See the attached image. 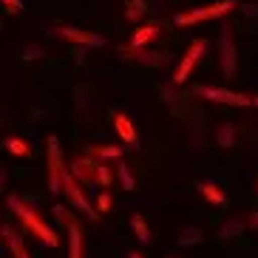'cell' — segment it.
<instances>
[{
    "instance_id": "6da1fadb",
    "label": "cell",
    "mask_w": 258,
    "mask_h": 258,
    "mask_svg": "<svg viewBox=\"0 0 258 258\" xmlns=\"http://www.w3.org/2000/svg\"><path fill=\"white\" fill-rule=\"evenodd\" d=\"M6 205H9V210L15 213L17 219L23 221L26 227L31 230V233L37 235L40 241L46 244V247H57V244H60V235L54 233L51 227H48L46 221L40 219L37 213H34V207L29 205V202H26V199H20V196H9L6 199Z\"/></svg>"
},
{
    "instance_id": "7a4b0ae2",
    "label": "cell",
    "mask_w": 258,
    "mask_h": 258,
    "mask_svg": "<svg viewBox=\"0 0 258 258\" xmlns=\"http://www.w3.org/2000/svg\"><path fill=\"white\" fill-rule=\"evenodd\" d=\"M235 6H238L235 0H216L210 6H199V9H190V12L176 15L173 23L176 26H193V23H205V20H219V17H227Z\"/></svg>"
},
{
    "instance_id": "3957f363",
    "label": "cell",
    "mask_w": 258,
    "mask_h": 258,
    "mask_svg": "<svg viewBox=\"0 0 258 258\" xmlns=\"http://www.w3.org/2000/svg\"><path fill=\"white\" fill-rule=\"evenodd\" d=\"M196 94L202 99L219 102V105H233V108H258V94H235L230 88H213V85H196Z\"/></svg>"
},
{
    "instance_id": "277c9868",
    "label": "cell",
    "mask_w": 258,
    "mask_h": 258,
    "mask_svg": "<svg viewBox=\"0 0 258 258\" xmlns=\"http://www.w3.org/2000/svg\"><path fill=\"white\" fill-rule=\"evenodd\" d=\"M62 193H66V199L71 202V207H77V210L83 213L88 221H97L99 219V213L97 207L88 202V196H85V190L77 184V176L71 173L69 167H66V173H62Z\"/></svg>"
},
{
    "instance_id": "5b68a950",
    "label": "cell",
    "mask_w": 258,
    "mask_h": 258,
    "mask_svg": "<svg viewBox=\"0 0 258 258\" xmlns=\"http://www.w3.org/2000/svg\"><path fill=\"white\" fill-rule=\"evenodd\" d=\"M205 51H207V40H193V43H190L187 51H184V57H182V62H179L176 71H173V85H184V83H187V77L193 74V69L202 62Z\"/></svg>"
},
{
    "instance_id": "8992f818",
    "label": "cell",
    "mask_w": 258,
    "mask_h": 258,
    "mask_svg": "<svg viewBox=\"0 0 258 258\" xmlns=\"http://www.w3.org/2000/svg\"><path fill=\"white\" fill-rule=\"evenodd\" d=\"M219 62H221L224 77H227V80H233L235 71H238V48H235L233 34H230L227 26L221 29V37H219Z\"/></svg>"
},
{
    "instance_id": "52a82bcc",
    "label": "cell",
    "mask_w": 258,
    "mask_h": 258,
    "mask_svg": "<svg viewBox=\"0 0 258 258\" xmlns=\"http://www.w3.org/2000/svg\"><path fill=\"white\" fill-rule=\"evenodd\" d=\"M62 173H66V165H62L60 142L57 137H48V190L51 193H62Z\"/></svg>"
},
{
    "instance_id": "ba28073f",
    "label": "cell",
    "mask_w": 258,
    "mask_h": 258,
    "mask_svg": "<svg viewBox=\"0 0 258 258\" xmlns=\"http://www.w3.org/2000/svg\"><path fill=\"white\" fill-rule=\"evenodd\" d=\"M57 34L66 37V40H71V43H77V46H85V48H102L105 46V37H102V34L85 31V29H74V26H60Z\"/></svg>"
},
{
    "instance_id": "9c48e42d",
    "label": "cell",
    "mask_w": 258,
    "mask_h": 258,
    "mask_svg": "<svg viewBox=\"0 0 258 258\" xmlns=\"http://www.w3.org/2000/svg\"><path fill=\"white\" fill-rule=\"evenodd\" d=\"M97 167H99L97 159L85 156V159H74V162H71L69 170L80 179V184H97Z\"/></svg>"
},
{
    "instance_id": "30bf717a",
    "label": "cell",
    "mask_w": 258,
    "mask_h": 258,
    "mask_svg": "<svg viewBox=\"0 0 258 258\" xmlns=\"http://www.w3.org/2000/svg\"><path fill=\"white\" fill-rule=\"evenodd\" d=\"M114 128H116V137L128 145V148H134V145L139 142V134H137V128H134V122H131L128 114H116L114 116Z\"/></svg>"
},
{
    "instance_id": "8fae6325",
    "label": "cell",
    "mask_w": 258,
    "mask_h": 258,
    "mask_svg": "<svg viewBox=\"0 0 258 258\" xmlns=\"http://www.w3.org/2000/svg\"><path fill=\"white\" fill-rule=\"evenodd\" d=\"M159 37V26H139L137 31H134V37H131V46H128V54H134V51H139V48H145L151 40H156Z\"/></svg>"
},
{
    "instance_id": "7c38bea8",
    "label": "cell",
    "mask_w": 258,
    "mask_h": 258,
    "mask_svg": "<svg viewBox=\"0 0 258 258\" xmlns=\"http://www.w3.org/2000/svg\"><path fill=\"white\" fill-rule=\"evenodd\" d=\"M3 241H6V247L12 250V255H15V258H31L29 252H26L23 235L17 233V230H12L9 224H3Z\"/></svg>"
},
{
    "instance_id": "4fadbf2b",
    "label": "cell",
    "mask_w": 258,
    "mask_h": 258,
    "mask_svg": "<svg viewBox=\"0 0 258 258\" xmlns=\"http://www.w3.org/2000/svg\"><path fill=\"white\" fill-rule=\"evenodd\" d=\"M122 153H125V145H94V148H88V156L97 162L122 159Z\"/></svg>"
},
{
    "instance_id": "5bb4252c",
    "label": "cell",
    "mask_w": 258,
    "mask_h": 258,
    "mask_svg": "<svg viewBox=\"0 0 258 258\" xmlns=\"http://www.w3.org/2000/svg\"><path fill=\"white\" fill-rule=\"evenodd\" d=\"M83 230H80V224H77V219H71L69 224V258H83Z\"/></svg>"
},
{
    "instance_id": "9a60e30c",
    "label": "cell",
    "mask_w": 258,
    "mask_h": 258,
    "mask_svg": "<svg viewBox=\"0 0 258 258\" xmlns=\"http://www.w3.org/2000/svg\"><path fill=\"white\" fill-rule=\"evenodd\" d=\"M3 148H6L12 156H20V159H29L31 153H34V148H31L26 139H20V137H6L3 139Z\"/></svg>"
},
{
    "instance_id": "2e32d148",
    "label": "cell",
    "mask_w": 258,
    "mask_h": 258,
    "mask_svg": "<svg viewBox=\"0 0 258 258\" xmlns=\"http://www.w3.org/2000/svg\"><path fill=\"white\" fill-rule=\"evenodd\" d=\"M199 193H202L210 205H219V207L227 205V193H224L216 182H202V184H199Z\"/></svg>"
},
{
    "instance_id": "e0dca14e",
    "label": "cell",
    "mask_w": 258,
    "mask_h": 258,
    "mask_svg": "<svg viewBox=\"0 0 258 258\" xmlns=\"http://www.w3.org/2000/svg\"><path fill=\"white\" fill-rule=\"evenodd\" d=\"M235 137H238V128H235L233 122H224V125L216 131V145H221V148H233Z\"/></svg>"
},
{
    "instance_id": "ac0fdd59",
    "label": "cell",
    "mask_w": 258,
    "mask_h": 258,
    "mask_svg": "<svg viewBox=\"0 0 258 258\" xmlns=\"http://www.w3.org/2000/svg\"><path fill=\"white\" fill-rule=\"evenodd\" d=\"M244 227H250V221H244V219H238V216H233V219H227L224 224H221L219 238H233V235L244 233Z\"/></svg>"
},
{
    "instance_id": "d6986e66",
    "label": "cell",
    "mask_w": 258,
    "mask_h": 258,
    "mask_svg": "<svg viewBox=\"0 0 258 258\" xmlns=\"http://www.w3.org/2000/svg\"><path fill=\"white\" fill-rule=\"evenodd\" d=\"M145 15H148V0H128V3H125V20L137 23Z\"/></svg>"
},
{
    "instance_id": "ffe728a7",
    "label": "cell",
    "mask_w": 258,
    "mask_h": 258,
    "mask_svg": "<svg viewBox=\"0 0 258 258\" xmlns=\"http://www.w3.org/2000/svg\"><path fill=\"white\" fill-rule=\"evenodd\" d=\"M131 227H134V233H137V238H139V244H151L153 241V235H151V227H148V221L142 219V216H134L131 219Z\"/></svg>"
},
{
    "instance_id": "44dd1931",
    "label": "cell",
    "mask_w": 258,
    "mask_h": 258,
    "mask_svg": "<svg viewBox=\"0 0 258 258\" xmlns=\"http://www.w3.org/2000/svg\"><path fill=\"white\" fill-rule=\"evenodd\" d=\"M179 247H190V244H202V230L199 227H182L179 238H176Z\"/></svg>"
},
{
    "instance_id": "7402d4cb",
    "label": "cell",
    "mask_w": 258,
    "mask_h": 258,
    "mask_svg": "<svg viewBox=\"0 0 258 258\" xmlns=\"http://www.w3.org/2000/svg\"><path fill=\"white\" fill-rule=\"evenodd\" d=\"M111 182H114V170H111L105 162H99V167H97V187L108 190V187H111Z\"/></svg>"
},
{
    "instance_id": "603a6c76",
    "label": "cell",
    "mask_w": 258,
    "mask_h": 258,
    "mask_svg": "<svg viewBox=\"0 0 258 258\" xmlns=\"http://www.w3.org/2000/svg\"><path fill=\"white\" fill-rule=\"evenodd\" d=\"M116 176H119V182L125 190H137V182H134V173H131L128 165H116Z\"/></svg>"
},
{
    "instance_id": "cb8c5ba5",
    "label": "cell",
    "mask_w": 258,
    "mask_h": 258,
    "mask_svg": "<svg viewBox=\"0 0 258 258\" xmlns=\"http://www.w3.org/2000/svg\"><path fill=\"white\" fill-rule=\"evenodd\" d=\"M111 205H114L111 193H108V190H99V196H97V213H108V210H111Z\"/></svg>"
},
{
    "instance_id": "d4e9b609",
    "label": "cell",
    "mask_w": 258,
    "mask_h": 258,
    "mask_svg": "<svg viewBox=\"0 0 258 258\" xmlns=\"http://www.w3.org/2000/svg\"><path fill=\"white\" fill-rule=\"evenodd\" d=\"M0 3H3V9H6L9 15H20L23 12V3L20 0H0Z\"/></svg>"
},
{
    "instance_id": "484cf974",
    "label": "cell",
    "mask_w": 258,
    "mask_h": 258,
    "mask_svg": "<svg viewBox=\"0 0 258 258\" xmlns=\"http://www.w3.org/2000/svg\"><path fill=\"white\" fill-rule=\"evenodd\" d=\"M43 57V48H37V46H29L26 48V54H23V60L29 62V60H40Z\"/></svg>"
},
{
    "instance_id": "4316f807",
    "label": "cell",
    "mask_w": 258,
    "mask_h": 258,
    "mask_svg": "<svg viewBox=\"0 0 258 258\" xmlns=\"http://www.w3.org/2000/svg\"><path fill=\"white\" fill-rule=\"evenodd\" d=\"M142 62H148V66H159V62H165V57H159V54H148V57H139Z\"/></svg>"
},
{
    "instance_id": "83f0119b",
    "label": "cell",
    "mask_w": 258,
    "mask_h": 258,
    "mask_svg": "<svg viewBox=\"0 0 258 258\" xmlns=\"http://www.w3.org/2000/svg\"><path fill=\"white\" fill-rule=\"evenodd\" d=\"M244 12H247L250 17H255V15H258V9H255V6H244Z\"/></svg>"
},
{
    "instance_id": "f1b7e54d",
    "label": "cell",
    "mask_w": 258,
    "mask_h": 258,
    "mask_svg": "<svg viewBox=\"0 0 258 258\" xmlns=\"http://www.w3.org/2000/svg\"><path fill=\"white\" fill-rule=\"evenodd\" d=\"M250 227H252V230H258V213H255V216L250 219Z\"/></svg>"
},
{
    "instance_id": "f546056e",
    "label": "cell",
    "mask_w": 258,
    "mask_h": 258,
    "mask_svg": "<svg viewBox=\"0 0 258 258\" xmlns=\"http://www.w3.org/2000/svg\"><path fill=\"white\" fill-rule=\"evenodd\" d=\"M128 258H142V255H139L137 250H131V252H128Z\"/></svg>"
},
{
    "instance_id": "4dcf8cb0",
    "label": "cell",
    "mask_w": 258,
    "mask_h": 258,
    "mask_svg": "<svg viewBox=\"0 0 258 258\" xmlns=\"http://www.w3.org/2000/svg\"><path fill=\"white\" fill-rule=\"evenodd\" d=\"M167 258H179V255H176V252H170V255H167Z\"/></svg>"
}]
</instances>
